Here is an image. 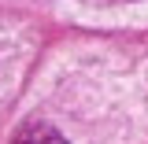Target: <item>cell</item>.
<instances>
[{
	"label": "cell",
	"mask_w": 148,
	"mask_h": 144,
	"mask_svg": "<svg viewBox=\"0 0 148 144\" xmlns=\"http://www.w3.org/2000/svg\"><path fill=\"white\" fill-rule=\"evenodd\" d=\"M11 144H67V137L48 122H26V126L15 129Z\"/></svg>",
	"instance_id": "6da1fadb"
}]
</instances>
